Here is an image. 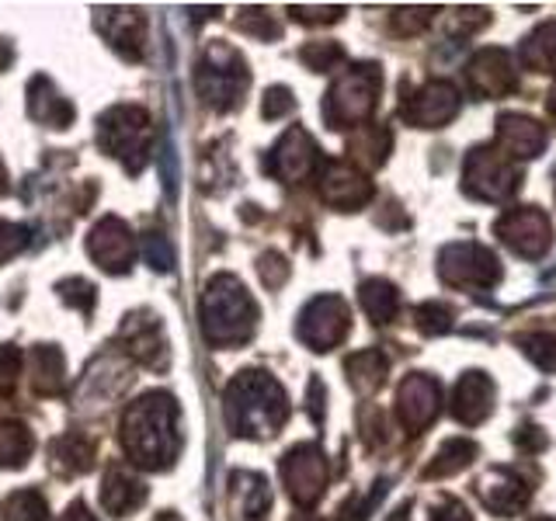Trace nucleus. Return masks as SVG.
Segmentation results:
<instances>
[{"label": "nucleus", "mask_w": 556, "mask_h": 521, "mask_svg": "<svg viewBox=\"0 0 556 521\" xmlns=\"http://www.w3.org/2000/svg\"><path fill=\"white\" fill-rule=\"evenodd\" d=\"M94 285L91 282H84V278H66V282H60V300L66 306H77L84 313H91L94 309Z\"/></svg>", "instance_id": "cd10ccee"}, {"label": "nucleus", "mask_w": 556, "mask_h": 521, "mask_svg": "<svg viewBox=\"0 0 556 521\" xmlns=\"http://www.w3.org/2000/svg\"><path fill=\"white\" fill-rule=\"evenodd\" d=\"M87 254H91L104 271L126 275L136 260V243H132L129 226L115 216H104L91 230V237H87Z\"/></svg>", "instance_id": "0eeeda50"}, {"label": "nucleus", "mask_w": 556, "mask_h": 521, "mask_svg": "<svg viewBox=\"0 0 556 521\" xmlns=\"http://www.w3.org/2000/svg\"><path fill=\"white\" fill-rule=\"evenodd\" d=\"M0 191H8V170H4V164H0Z\"/></svg>", "instance_id": "4c0bfd02"}, {"label": "nucleus", "mask_w": 556, "mask_h": 521, "mask_svg": "<svg viewBox=\"0 0 556 521\" xmlns=\"http://www.w3.org/2000/svg\"><path fill=\"white\" fill-rule=\"evenodd\" d=\"M46 497L35 491H14L0 500V521H46Z\"/></svg>", "instance_id": "393cba45"}, {"label": "nucleus", "mask_w": 556, "mask_h": 521, "mask_svg": "<svg viewBox=\"0 0 556 521\" xmlns=\"http://www.w3.org/2000/svg\"><path fill=\"white\" fill-rule=\"evenodd\" d=\"M501 139H504V147H508L511 153L518 156H535L539 150L546 147V132L535 126V122L529 118H501Z\"/></svg>", "instance_id": "4be33fe9"}, {"label": "nucleus", "mask_w": 556, "mask_h": 521, "mask_svg": "<svg viewBox=\"0 0 556 521\" xmlns=\"http://www.w3.org/2000/svg\"><path fill=\"white\" fill-rule=\"evenodd\" d=\"M448 254L459 257V275H452L448 282H480V285H486V282H494V278H497L494 254L473 247V243H466V247H452Z\"/></svg>", "instance_id": "412c9836"}, {"label": "nucleus", "mask_w": 556, "mask_h": 521, "mask_svg": "<svg viewBox=\"0 0 556 521\" xmlns=\"http://www.w3.org/2000/svg\"><path fill=\"white\" fill-rule=\"evenodd\" d=\"M63 521H98V518H94L91 511H87L84 504H74V508H70V511L63 514Z\"/></svg>", "instance_id": "c9c22d12"}, {"label": "nucleus", "mask_w": 556, "mask_h": 521, "mask_svg": "<svg viewBox=\"0 0 556 521\" xmlns=\"http://www.w3.org/2000/svg\"><path fill=\"white\" fill-rule=\"evenodd\" d=\"M362 306L376 323H390L396 313V289L387 282H365L362 285Z\"/></svg>", "instance_id": "a878e982"}, {"label": "nucleus", "mask_w": 556, "mask_h": 521, "mask_svg": "<svg viewBox=\"0 0 556 521\" xmlns=\"http://www.w3.org/2000/svg\"><path fill=\"white\" fill-rule=\"evenodd\" d=\"M289 417L286 390L268 372H240L226 390V424L243 439H268Z\"/></svg>", "instance_id": "f03ea898"}, {"label": "nucleus", "mask_w": 556, "mask_h": 521, "mask_svg": "<svg viewBox=\"0 0 556 521\" xmlns=\"http://www.w3.org/2000/svg\"><path fill=\"white\" fill-rule=\"evenodd\" d=\"M98 143L112 156H118L129 174H136L150 156V118H147V112L132 109V104H118V109L104 112V118L98 122Z\"/></svg>", "instance_id": "20e7f679"}, {"label": "nucleus", "mask_w": 556, "mask_h": 521, "mask_svg": "<svg viewBox=\"0 0 556 521\" xmlns=\"http://www.w3.org/2000/svg\"><path fill=\"white\" fill-rule=\"evenodd\" d=\"M289 109H292V94L286 91V87H271L268 98H265V118H278Z\"/></svg>", "instance_id": "72a5a7b5"}, {"label": "nucleus", "mask_w": 556, "mask_h": 521, "mask_svg": "<svg viewBox=\"0 0 556 521\" xmlns=\"http://www.w3.org/2000/svg\"><path fill=\"white\" fill-rule=\"evenodd\" d=\"M456 109H459L456 91H452L448 84H434L428 91L417 94L410 104H404V115L417 122V126H439V122L456 115Z\"/></svg>", "instance_id": "dca6fc26"}, {"label": "nucleus", "mask_w": 556, "mask_h": 521, "mask_svg": "<svg viewBox=\"0 0 556 521\" xmlns=\"http://www.w3.org/2000/svg\"><path fill=\"white\" fill-rule=\"evenodd\" d=\"M31 448H35V439L25 424H17V421L0 424V466H11V469L25 466Z\"/></svg>", "instance_id": "b1692460"}, {"label": "nucleus", "mask_w": 556, "mask_h": 521, "mask_svg": "<svg viewBox=\"0 0 556 521\" xmlns=\"http://www.w3.org/2000/svg\"><path fill=\"white\" fill-rule=\"evenodd\" d=\"M122 448L139 469H167L178 456V404L167 393L139 396L122 414Z\"/></svg>", "instance_id": "f257e3e1"}, {"label": "nucleus", "mask_w": 556, "mask_h": 521, "mask_svg": "<svg viewBox=\"0 0 556 521\" xmlns=\"http://www.w3.org/2000/svg\"><path fill=\"white\" fill-rule=\"evenodd\" d=\"M156 521H174V518H170V514H164V518H156Z\"/></svg>", "instance_id": "ea45409f"}, {"label": "nucleus", "mask_w": 556, "mask_h": 521, "mask_svg": "<svg viewBox=\"0 0 556 521\" xmlns=\"http://www.w3.org/2000/svg\"><path fill=\"white\" fill-rule=\"evenodd\" d=\"M143 254H147V265L153 271H170L174 268V251H170V243L161 233H147L143 237Z\"/></svg>", "instance_id": "c85d7f7f"}, {"label": "nucleus", "mask_w": 556, "mask_h": 521, "mask_svg": "<svg viewBox=\"0 0 556 521\" xmlns=\"http://www.w3.org/2000/svg\"><path fill=\"white\" fill-rule=\"evenodd\" d=\"M257 327V306L233 275H216L202 295V330L216 347H237L251 341Z\"/></svg>", "instance_id": "7ed1b4c3"}, {"label": "nucleus", "mask_w": 556, "mask_h": 521, "mask_svg": "<svg viewBox=\"0 0 556 521\" xmlns=\"http://www.w3.org/2000/svg\"><path fill=\"white\" fill-rule=\"evenodd\" d=\"M243 87H248V66L230 46H213L199 63V94L213 104V109L226 112L240 101Z\"/></svg>", "instance_id": "39448f33"}, {"label": "nucleus", "mask_w": 556, "mask_h": 521, "mask_svg": "<svg viewBox=\"0 0 556 521\" xmlns=\"http://www.w3.org/2000/svg\"><path fill=\"white\" fill-rule=\"evenodd\" d=\"M376 87H379V77H376L372 66H358L348 77H341L327 98V122L330 126L341 129L344 122H358L362 115H369Z\"/></svg>", "instance_id": "423d86ee"}, {"label": "nucleus", "mask_w": 556, "mask_h": 521, "mask_svg": "<svg viewBox=\"0 0 556 521\" xmlns=\"http://www.w3.org/2000/svg\"><path fill=\"white\" fill-rule=\"evenodd\" d=\"M98 28L109 39L122 56L139 60L143 52V39H147V22L139 11L129 8H115V11H98Z\"/></svg>", "instance_id": "9b49d317"}, {"label": "nucleus", "mask_w": 556, "mask_h": 521, "mask_svg": "<svg viewBox=\"0 0 556 521\" xmlns=\"http://www.w3.org/2000/svg\"><path fill=\"white\" fill-rule=\"evenodd\" d=\"M292 521H317V518H313V514H295Z\"/></svg>", "instance_id": "58836bf2"}, {"label": "nucleus", "mask_w": 556, "mask_h": 521, "mask_svg": "<svg viewBox=\"0 0 556 521\" xmlns=\"http://www.w3.org/2000/svg\"><path fill=\"white\" fill-rule=\"evenodd\" d=\"M494 404V386L486 382V376L469 372L463 376L459 390H456V417L466 424H480Z\"/></svg>", "instance_id": "a211bd4d"}, {"label": "nucleus", "mask_w": 556, "mask_h": 521, "mask_svg": "<svg viewBox=\"0 0 556 521\" xmlns=\"http://www.w3.org/2000/svg\"><path fill=\"white\" fill-rule=\"evenodd\" d=\"M63 376H66V361L60 355V347L39 344L31 352V390L42 396H56L63 390Z\"/></svg>", "instance_id": "6ab92c4d"}, {"label": "nucleus", "mask_w": 556, "mask_h": 521, "mask_svg": "<svg viewBox=\"0 0 556 521\" xmlns=\"http://www.w3.org/2000/svg\"><path fill=\"white\" fill-rule=\"evenodd\" d=\"M348 334V306L338 300V295H320V300H313L303 317H300V338L317 347V352H327V347H334L341 338Z\"/></svg>", "instance_id": "1a4fd4ad"}, {"label": "nucleus", "mask_w": 556, "mask_h": 521, "mask_svg": "<svg viewBox=\"0 0 556 521\" xmlns=\"http://www.w3.org/2000/svg\"><path fill=\"white\" fill-rule=\"evenodd\" d=\"M317 164V147L309 143V136L303 132V129H292L282 143L275 147V153H271V161H268V167L278 174V178H286V181H292V178H303V174Z\"/></svg>", "instance_id": "2eb2a0df"}, {"label": "nucleus", "mask_w": 556, "mask_h": 521, "mask_svg": "<svg viewBox=\"0 0 556 521\" xmlns=\"http://www.w3.org/2000/svg\"><path fill=\"white\" fill-rule=\"evenodd\" d=\"M122 344L129 347L136 361H143L147 369L164 372L170 361V347L164 338V327L153 313H129L126 323H122Z\"/></svg>", "instance_id": "6e6552de"}, {"label": "nucleus", "mask_w": 556, "mask_h": 521, "mask_svg": "<svg viewBox=\"0 0 556 521\" xmlns=\"http://www.w3.org/2000/svg\"><path fill=\"white\" fill-rule=\"evenodd\" d=\"M17 372H22V355H17L11 344H4L0 347V393L14 386Z\"/></svg>", "instance_id": "7c9ffc66"}, {"label": "nucleus", "mask_w": 556, "mask_h": 521, "mask_svg": "<svg viewBox=\"0 0 556 521\" xmlns=\"http://www.w3.org/2000/svg\"><path fill=\"white\" fill-rule=\"evenodd\" d=\"M324 199L334 202V205H358V202L369 199V185H365L352 170L330 167V178L324 181Z\"/></svg>", "instance_id": "5701e85b"}, {"label": "nucleus", "mask_w": 556, "mask_h": 521, "mask_svg": "<svg viewBox=\"0 0 556 521\" xmlns=\"http://www.w3.org/2000/svg\"><path fill=\"white\" fill-rule=\"evenodd\" d=\"M303 60H306L313 69H327L330 63H338V60H341V49H338V46H330V42H324V46H309V49H303Z\"/></svg>", "instance_id": "473e14b6"}, {"label": "nucleus", "mask_w": 556, "mask_h": 521, "mask_svg": "<svg viewBox=\"0 0 556 521\" xmlns=\"http://www.w3.org/2000/svg\"><path fill=\"white\" fill-rule=\"evenodd\" d=\"M400 414L410 428H425L434 414H439V386L425 376H414L400 390Z\"/></svg>", "instance_id": "f3484780"}, {"label": "nucleus", "mask_w": 556, "mask_h": 521, "mask_svg": "<svg viewBox=\"0 0 556 521\" xmlns=\"http://www.w3.org/2000/svg\"><path fill=\"white\" fill-rule=\"evenodd\" d=\"M501 237L511 243L518 254H543L549 247V223L535 208H521V213H508L501 219Z\"/></svg>", "instance_id": "f8f14e48"}, {"label": "nucleus", "mask_w": 556, "mask_h": 521, "mask_svg": "<svg viewBox=\"0 0 556 521\" xmlns=\"http://www.w3.org/2000/svg\"><path fill=\"white\" fill-rule=\"evenodd\" d=\"M8 63H11V46L0 39V69H8Z\"/></svg>", "instance_id": "e433bc0d"}, {"label": "nucleus", "mask_w": 556, "mask_h": 521, "mask_svg": "<svg viewBox=\"0 0 556 521\" xmlns=\"http://www.w3.org/2000/svg\"><path fill=\"white\" fill-rule=\"evenodd\" d=\"M526 352L543 365V369H556V341L553 338H529Z\"/></svg>", "instance_id": "2f4dec72"}, {"label": "nucleus", "mask_w": 556, "mask_h": 521, "mask_svg": "<svg viewBox=\"0 0 556 521\" xmlns=\"http://www.w3.org/2000/svg\"><path fill=\"white\" fill-rule=\"evenodd\" d=\"M143 500H147V486L132 473V469L112 466L109 473H104V486H101L104 511H112L115 518H129Z\"/></svg>", "instance_id": "ddd939ff"}, {"label": "nucleus", "mask_w": 556, "mask_h": 521, "mask_svg": "<svg viewBox=\"0 0 556 521\" xmlns=\"http://www.w3.org/2000/svg\"><path fill=\"white\" fill-rule=\"evenodd\" d=\"M52 459H56V469L66 476L87 473L94 462V445L87 442L80 431H70V434H63V439L52 442Z\"/></svg>", "instance_id": "aec40b11"}, {"label": "nucleus", "mask_w": 556, "mask_h": 521, "mask_svg": "<svg viewBox=\"0 0 556 521\" xmlns=\"http://www.w3.org/2000/svg\"><path fill=\"white\" fill-rule=\"evenodd\" d=\"M25 243H28V233L22 226L0 219V265H4L8 257H14L17 251H25Z\"/></svg>", "instance_id": "c756f323"}, {"label": "nucleus", "mask_w": 556, "mask_h": 521, "mask_svg": "<svg viewBox=\"0 0 556 521\" xmlns=\"http://www.w3.org/2000/svg\"><path fill=\"white\" fill-rule=\"evenodd\" d=\"M282 480L289 486V494L300 504H313L324 494L327 483V466L317 445H300L292 448L289 456L282 459Z\"/></svg>", "instance_id": "9d476101"}, {"label": "nucleus", "mask_w": 556, "mask_h": 521, "mask_svg": "<svg viewBox=\"0 0 556 521\" xmlns=\"http://www.w3.org/2000/svg\"><path fill=\"white\" fill-rule=\"evenodd\" d=\"M164 188H167V195H174L178 191V156H174V147H170V139L164 136Z\"/></svg>", "instance_id": "f704fd0d"}, {"label": "nucleus", "mask_w": 556, "mask_h": 521, "mask_svg": "<svg viewBox=\"0 0 556 521\" xmlns=\"http://www.w3.org/2000/svg\"><path fill=\"white\" fill-rule=\"evenodd\" d=\"M382 372H387V361H382L376 352L372 355H355L348 361V379L355 382L358 390H372L382 382Z\"/></svg>", "instance_id": "bb28decb"}, {"label": "nucleus", "mask_w": 556, "mask_h": 521, "mask_svg": "<svg viewBox=\"0 0 556 521\" xmlns=\"http://www.w3.org/2000/svg\"><path fill=\"white\" fill-rule=\"evenodd\" d=\"M28 115L49 129H66L70 122H74V104L60 98V91L52 87L49 77H35L28 84Z\"/></svg>", "instance_id": "4468645a"}]
</instances>
